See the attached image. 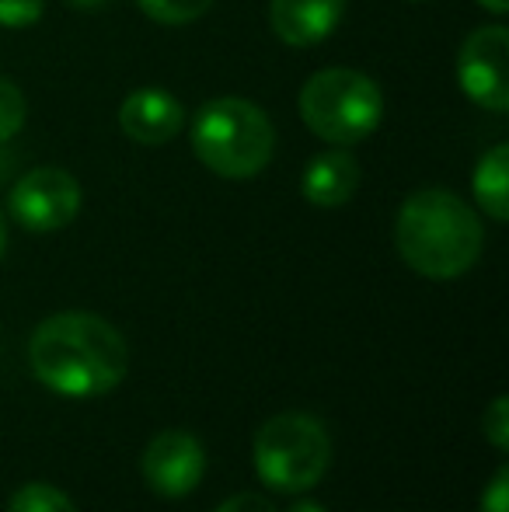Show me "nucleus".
I'll list each match as a JSON object with an SVG mask.
<instances>
[{
	"instance_id": "obj_1",
	"label": "nucleus",
	"mask_w": 509,
	"mask_h": 512,
	"mask_svg": "<svg viewBox=\"0 0 509 512\" xmlns=\"http://www.w3.org/2000/svg\"><path fill=\"white\" fill-rule=\"evenodd\" d=\"M32 370L49 391L67 398H98L126 377V342L105 317L63 310L35 328L28 345Z\"/></svg>"
},
{
	"instance_id": "obj_2",
	"label": "nucleus",
	"mask_w": 509,
	"mask_h": 512,
	"mask_svg": "<svg viewBox=\"0 0 509 512\" xmlns=\"http://www.w3.org/2000/svg\"><path fill=\"white\" fill-rule=\"evenodd\" d=\"M398 255L426 279H457L482 255V220L447 189H419L401 203L394 220Z\"/></svg>"
},
{
	"instance_id": "obj_3",
	"label": "nucleus",
	"mask_w": 509,
	"mask_h": 512,
	"mask_svg": "<svg viewBox=\"0 0 509 512\" xmlns=\"http://www.w3.org/2000/svg\"><path fill=\"white\" fill-rule=\"evenodd\" d=\"M276 129L269 115L245 98H213L192 119V154L220 178L245 182L269 168Z\"/></svg>"
},
{
	"instance_id": "obj_4",
	"label": "nucleus",
	"mask_w": 509,
	"mask_h": 512,
	"mask_svg": "<svg viewBox=\"0 0 509 512\" xmlns=\"http://www.w3.org/2000/svg\"><path fill=\"white\" fill-rule=\"evenodd\" d=\"M300 119L318 140L332 147H356L384 119V95L377 81L349 67H328L300 88Z\"/></svg>"
},
{
	"instance_id": "obj_5",
	"label": "nucleus",
	"mask_w": 509,
	"mask_h": 512,
	"mask_svg": "<svg viewBox=\"0 0 509 512\" xmlns=\"http://www.w3.org/2000/svg\"><path fill=\"white\" fill-rule=\"evenodd\" d=\"M332 439L321 418L286 411L258 429L255 471L272 492H307L328 471Z\"/></svg>"
},
{
	"instance_id": "obj_6",
	"label": "nucleus",
	"mask_w": 509,
	"mask_h": 512,
	"mask_svg": "<svg viewBox=\"0 0 509 512\" xmlns=\"http://www.w3.org/2000/svg\"><path fill=\"white\" fill-rule=\"evenodd\" d=\"M14 223H21L32 234H53L74 223L81 209V185L63 168H35L14 182L11 199H7Z\"/></svg>"
},
{
	"instance_id": "obj_7",
	"label": "nucleus",
	"mask_w": 509,
	"mask_h": 512,
	"mask_svg": "<svg viewBox=\"0 0 509 512\" xmlns=\"http://www.w3.org/2000/svg\"><path fill=\"white\" fill-rule=\"evenodd\" d=\"M457 84L485 112L509 108V32L503 25H482L461 42Z\"/></svg>"
},
{
	"instance_id": "obj_8",
	"label": "nucleus",
	"mask_w": 509,
	"mask_h": 512,
	"mask_svg": "<svg viewBox=\"0 0 509 512\" xmlns=\"http://www.w3.org/2000/svg\"><path fill=\"white\" fill-rule=\"evenodd\" d=\"M140 471L161 499H185L206 474V450L192 432L168 429L143 450Z\"/></svg>"
},
{
	"instance_id": "obj_9",
	"label": "nucleus",
	"mask_w": 509,
	"mask_h": 512,
	"mask_svg": "<svg viewBox=\"0 0 509 512\" xmlns=\"http://www.w3.org/2000/svg\"><path fill=\"white\" fill-rule=\"evenodd\" d=\"M119 126L133 143L143 147H161L175 140L185 126V108L175 95L161 88H140L119 108Z\"/></svg>"
},
{
	"instance_id": "obj_10",
	"label": "nucleus",
	"mask_w": 509,
	"mask_h": 512,
	"mask_svg": "<svg viewBox=\"0 0 509 512\" xmlns=\"http://www.w3.org/2000/svg\"><path fill=\"white\" fill-rule=\"evenodd\" d=\"M342 14H346V0H272L269 4L272 32L297 49L325 42L339 28Z\"/></svg>"
},
{
	"instance_id": "obj_11",
	"label": "nucleus",
	"mask_w": 509,
	"mask_h": 512,
	"mask_svg": "<svg viewBox=\"0 0 509 512\" xmlns=\"http://www.w3.org/2000/svg\"><path fill=\"white\" fill-rule=\"evenodd\" d=\"M356 189H360V161L346 147H335L311 157L304 168V178H300L304 199L321 209L346 206L356 196Z\"/></svg>"
},
{
	"instance_id": "obj_12",
	"label": "nucleus",
	"mask_w": 509,
	"mask_h": 512,
	"mask_svg": "<svg viewBox=\"0 0 509 512\" xmlns=\"http://www.w3.org/2000/svg\"><path fill=\"white\" fill-rule=\"evenodd\" d=\"M471 189H475V199L485 213L496 223H503L509 216V147L506 143H496L492 150H485L482 161L475 168V178H471Z\"/></svg>"
},
{
	"instance_id": "obj_13",
	"label": "nucleus",
	"mask_w": 509,
	"mask_h": 512,
	"mask_svg": "<svg viewBox=\"0 0 509 512\" xmlns=\"http://www.w3.org/2000/svg\"><path fill=\"white\" fill-rule=\"evenodd\" d=\"M7 512H77L67 492H60L56 485L46 481H32V485H21L11 495V506Z\"/></svg>"
},
{
	"instance_id": "obj_14",
	"label": "nucleus",
	"mask_w": 509,
	"mask_h": 512,
	"mask_svg": "<svg viewBox=\"0 0 509 512\" xmlns=\"http://www.w3.org/2000/svg\"><path fill=\"white\" fill-rule=\"evenodd\" d=\"M136 4L157 25H189V21L203 18L217 0H136Z\"/></svg>"
},
{
	"instance_id": "obj_15",
	"label": "nucleus",
	"mask_w": 509,
	"mask_h": 512,
	"mask_svg": "<svg viewBox=\"0 0 509 512\" xmlns=\"http://www.w3.org/2000/svg\"><path fill=\"white\" fill-rule=\"evenodd\" d=\"M25 115H28V105H25V95L18 91V84L0 77V143L14 140L25 126Z\"/></svg>"
},
{
	"instance_id": "obj_16",
	"label": "nucleus",
	"mask_w": 509,
	"mask_h": 512,
	"mask_svg": "<svg viewBox=\"0 0 509 512\" xmlns=\"http://www.w3.org/2000/svg\"><path fill=\"white\" fill-rule=\"evenodd\" d=\"M46 0H0V25L4 28H28L42 18Z\"/></svg>"
},
{
	"instance_id": "obj_17",
	"label": "nucleus",
	"mask_w": 509,
	"mask_h": 512,
	"mask_svg": "<svg viewBox=\"0 0 509 512\" xmlns=\"http://www.w3.org/2000/svg\"><path fill=\"white\" fill-rule=\"evenodd\" d=\"M482 432L489 436V443L496 446V450H509V398H496L489 405L482 418Z\"/></svg>"
},
{
	"instance_id": "obj_18",
	"label": "nucleus",
	"mask_w": 509,
	"mask_h": 512,
	"mask_svg": "<svg viewBox=\"0 0 509 512\" xmlns=\"http://www.w3.org/2000/svg\"><path fill=\"white\" fill-rule=\"evenodd\" d=\"M482 512H509V467H499L482 492Z\"/></svg>"
},
{
	"instance_id": "obj_19",
	"label": "nucleus",
	"mask_w": 509,
	"mask_h": 512,
	"mask_svg": "<svg viewBox=\"0 0 509 512\" xmlns=\"http://www.w3.org/2000/svg\"><path fill=\"white\" fill-rule=\"evenodd\" d=\"M213 512H276L265 495L258 492H241V495H231V499H224Z\"/></svg>"
},
{
	"instance_id": "obj_20",
	"label": "nucleus",
	"mask_w": 509,
	"mask_h": 512,
	"mask_svg": "<svg viewBox=\"0 0 509 512\" xmlns=\"http://www.w3.org/2000/svg\"><path fill=\"white\" fill-rule=\"evenodd\" d=\"M70 4H74L77 11H102V7H109L112 0H70Z\"/></svg>"
},
{
	"instance_id": "obj_21",
	"label": "nucleus",
	"mask_w": 509,
	"mask_h": 512,
	"mask_svg": "<svg viewBox=\"0 0 509 512\" xmlns=\"http://www.w3.org/2000/svg\"><path fill=\"white\" fill-rule=\"evenodd\" d=\"M286 512H325V506H318V502H311V499H300V502H293Z\"/></svg>"
},
{
	"instance_id": "obj_22",
	"label": "nucleus",
	"mask_w": 509,
	"mask_h": 512,
	"mask_svg": "<svg viewBox=\"0 0 509 512\" xmlns=\"http://www.w3.org/2000/svg\"><path fill=\"white\" fill-rule=\"evenodd\" d=\"M478 4H482L485 11H492V14H506V11H509L506 0H478Z\"/></svg>"
},
{
	"instance_id": "obj_23",
	"label": "nucleus",
	"mask_w": 509,
	"mask_h": 512,
	"mask_svg": "<svg viewBox=\"0 0 509 512\" xmlns=\"http://www.w3.org/2000/svg\"><path fill=\"white\" fill-rule=\"evenodd\" d=\"M7 251V227H4V216H0V258H4Z\"/></svg>"
}]
</instances>
